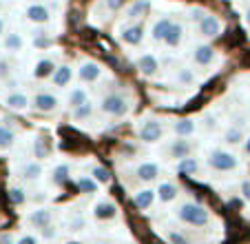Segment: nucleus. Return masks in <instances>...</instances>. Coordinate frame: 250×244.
Masks as SVG:
<instances>
[{
  "mask_svg": "<svg viewBox=\"0 0 250 244\" xmlns=\"http://www.w3.org/2000/svg\"><path fill=\"white\" fill-rule=\"evenodd\" d=\"M177 218L190 226H206L208 224V211L204 207H199V204H195V202L182 204L180 211H177Z\"/></svg>",
  "mask_w": 250,
  "mask_h": 244,
  "instance_id": "nucleus-1",
  "label": "nucleus"
},
{
  "mask_svg": "<svg viewBox=\"0 0 250 244\" xmlns=\"http://www.w3.org/2000/svg\"><path fill=\"white\" fill-rule=\"evenodd\" d=\"M208 167L215 169V171L226 173V171L237 169V158L232 153H228V151H224V149H215L210 155H208Z\"/></svg>",
  "mask_w": 250,
  "mask_h": 244,
  "instance_id": "nucleus-2",
  "label": "nucleus"
},
{
  "mask_svg": "<svg viewBox=\"0 0 250 244\" xmlns=\"http://www.w3.org/2000/svg\"><path fill=\"white\" fill-rule=\"evenodd\" d=\"M102 111L109 113V116L120 118V116H124V113L128 111V102H126V98H124V96L111 94V96H106V98L102 100Z\"/></svg>",
  "mask_w": 250,
  "mask_h": 244,
  "instance_id": "nucleus-3",
  "label": "nucleus"
},
{
  "mask_svg": "<svg viewBox=\"0 0 250 244\" xmlns=\"http://www.w3.org/2000/svg\"><path fill=\"white\" fill-rule=\"evenodd\" d=\"M162 133H164V129H162V122L153 120V118H148V120L140 127V138L144 142H157L162 138Z\"/></svg>",
  "mask_w": 250,
  "mask_h": 244,
  "instance_id": "nucleus-4",
  "label": "nucleus"
},
{
  "mask_svg": "<svg viewBox=\"0 0 250 244\" xmlns=\"http://www.w3.org/2000/svg\"><path fill=\"white\" fill-rule=\"evenodd\" d=\"M199 31H202L206 38H215V36H219V31H222V23H219L215 16H204L202 23H199Z\"/></svg>",
  "mask_w": 250,
  "mask_h": 244,
  "instance_id": "nucleus-5",
  "label": "nucleus"
},
{
  "mask_svg": "<svg viewBox=\"0 0 250 244\" xmlns=\"http://www.w3.org/2000/svg\"><path fill=\"white\" fill-rule=\"evenodd\" d=\"M120 38H122V43H126V45H140L142 38H144V27H142V24L124 27L122 33H120Z\"/></svg>",
  "mask_w": 250,
  "mask_h": 244,
  "instance_id": "nucleus-6",
  "label": "nucleus"
},
{
  "mask_svg": "<svg viewBox=\"0 0 250 244\" xmlns=\"http://www.w3.org/2000/svg\"><path fill=\"white\" fill-rule=\"evenodd\" d=\"M193 60H195V65H199V67H208L215 60V51H212L210 45H199L193 53Z\"/></svg>",
  "mask_w": 250,
  "mask_h": 244,
  "instance_id": "nucleus-7",
  "label": "nucleus"
},
{
  "mask_svg": "<svg viewBox=\"0 0 250 244\" xmlns=\"http://www.w3.org/2000/svg\"><path fill=\"white\" fill-rule=\"evenodd\" d=\"M33 107L38 109V111H42V113H49L58 107V98L51 96V94H38L36 98H33Z\"/></svg>",
  "mask_w": 250,
  "mask_h": 244,
  "instance_id": "nucleus-8",
  "label": "nucleus"
},
{
  "mask_svg": "<svg viewBox=\"0 0 250 244\" xmlns=\"http://www.w3.org/2000/svg\"><path fill=\"white\" fill-rule=\"evenodd\" d=\"M27 18L36 24H44V23H49L51 14H49V9L44 5H31L27 9Z\"/></svg>",
  "mask_w": 250,
  "mask_h": 244,
  "instance_id": "nucleus-9",
  "label": "nucleus"
},
{
  "mask_svg": "<svg viewBox=\"0 0 250 244\" xmlns=\"http://www.w3.org/2000/svg\"><path fill=\"white\" fill-rule=\"evenodd\" d=\"M137 67H140V71L144 75H155L157 69H160V62H157L155 56L144 53V56H140V60H137Z\"/></svg>",
  "mask_w": 250,
  "mask_h": 244,
  "instance_id": "nucleus-10",
  "label": "nucleus"
},
{
  "mask_svg": "<svg viewBox=\"0 0 250 244\" xmlns=\"http://www.w3.org/2000/svg\"><path fill=\"white\" fill-rule=\"evenodd\" d=\"M80 78L84 80V82H93V80H98L100 78V73H102V69H100V65L98 62H82L80 65Z\"/></svg>",
  "mask_w": 250,
  "mask_h": 244,
  "instance_id": "nucleus-11",
  "label": "nucleus"
},
{
  "mask_svg": "<svg viewBox=\"0 0 250 244\" xmlns=\"http://www.w3.org/2000/svg\"><path fill=\"white\" fill-rule=\"evenodd\" d=\"M137 178L144 180V182H151V180H155L157 175H160V167L155 165V162H142L140 167H137Z\"/></svg>",
  "mask_w": 250,
  "mask_h": 244,
  "instance_id": "nucleus-12",
  "label": "nucleus"
},
{
  "mask_svg": "<svg viewBox=\"0 0 250 244\" xmlns=\"http://www.w3.org/2000/svg\"><path fill=\"white\" fill-rule=\"evenodd\" d=\"M51 222V211L49 209H36V211L29 216V224L36 226V229H44Z\"/></svg>",
  "mask_w": 250,
  "mask_h": 244,
  "instance_id": "nucleus-13",
  "label": "nucleus"
},
{
  "mask_svg": "<svg viewBox=\"0 0 250 244\" xmlns=\"http://www.w3.org/2000/svg\"><path fill=\"white\" fill-rule=\"evenodd\" d=\"M95 218L98 220H111V218H115V213H118V209H115L113 202H100V204H95Z\"/></svg>",
  "mask_w": 250,
  "mask_h": 244,
  "instance_id": "nucleus-14",
  "label": "nucleus"
},
{
  "mask_svg": "<svg viewBox=\"0 0 250 244\" xmlns=\"http://www.w3.org/2000/svg\"><path fill=\"white\" fill-rule=\"evenodd\" d=\"M56 69H58V67L53 65V60H40L38 65H36V69H33V75H36L38 80L51 78V75L56 73Z\"/></svg>",
  "mask_w": 250,
  "mask_h": 244,
  "instance_id": "nucleus-15",
  "label": "nucleus"
},
{
  "mask_svg": "<svg viewBox=\"0 0 250 244\" xmlns=\"http://www.w3.org/2000/svg\"><path fill=\"white\" fill-rule=\"evenodd\" d=\"M51 78H53V85H56V87H66L71 82V78H73V73H71V67H66V65L58 67L56 73H53Z\"/></svg>",
  "mask_w": 250,
  "mask_h": 244,
  "instance_id": "nucleus-16",
  "label": "nucleus"
},
{
  "mask_svg": "<svg viewBox=\"0 0 250 244\" xmlns=\"http://www.w3.org/2000/svg\"><path fill=\"white\" fill-rule=\"evenodd\" d=\"M170 155L177 160H184L190 155V142L188 140H175L173 145H170Z\"/></svg>",
  "mask_w": 250,
  "mask_h": 244,
  "instance_id": "nucleus-17",
  "label": "nucleus"
},
{
  "mask_svg": "<svg viewBox=\"0 0 250 244\" xmlns=\"http://www.w3.org/2000/svg\"><path fill=\"white\" fill-rule=\"evenodd\" d=\"M148 7H151V2H148V0H135V2H133V5L126 9V18H131V20L140 18V16H144L148 11Z\"/></svg>",
  "mask_w": 250,
  "mask_h": 244,
  "instance_id": "nucleus-18",
  "label": "nucleus"
},
{
  "mask_svg": "<svg viewBox=\"0 0 250 244\" xmlns=\"http://www.w3.org/2000/svg\"><path fill=\"white\" fill-rule=\"evenodd\" d=\"M155 193L160 195L162 202H173L175 197H177V187H175V184H170V182H162L160 189H157Z\"/></svg>",
  "mask_w": 250,
  "mask_h": 244,
  "instance_id": "nucleus-19",
  "label": "nucleus"
},
{
  "mask_svg": "<svg viewBox=\"0 0 250 244\" xmlns=\"http://www.w3.org/2000/svg\"><path fill=\"white\" fill-rule=\"evenodd\" d=\"M182 33H184L182 24H170L168 33H166V38H164V43L168 45V47H177V45L182 43Z\"/></svg>",
  "mask_w": 250,
  "mask_h": 244,
  "instance_id": "nucleus-20",
  "label": "nucleus"
},
{
  "mask_svg": "<svg viewBox=\"0 0 250 244\" xmlns=\"http://www.w3.org/2000/svg\"><path fill=\"white\" fill-rule=\"evenodd\" d=\"M173 131L182 138H188L190 133H195V122L193 120H177L173 124Z\"/></svg>",
  "mask_w": 250,
  "mask_h": 244,
  "instance_id": "nucleus-21",
  "label": "nucleus"
},
{
  "mask_svg": "<svg viewBox=\"0 0 250 244\" xmlns=\"http://www.w3.org/2000/svg\"><path fill=\"white\" fill-rule=\"evenodd\" d=\"M22 175L24 180H38L40 175H42V165L40 162H29V165L22 167Z\"/></svg>",
  "mask_w": 250,
  "mask_h": 244,
  "instance_id": "nucleus-22",
  "label": "nucleus"
},
{
  "mask_svg": "<svg viewBox=\"0 0 250 244\" xmlns=\"http://www.w3.org/2000/svg\"><path fill=\"white\" fill-rule=\"evenodd\" d=\"M153 200H155V191H151V189H144V191L135 193V204L140 209H148L153 204Z\"/></svg>",
  "mask_w": 250,
  "mask_h": 244,
  "instance_id": "nucleus-23",
  "label": "nucleus"
},
{
  "mask_svg": "<svg viewBox=\"0 0 250 244\" xmlns=\"http://www.w3.org/2000/svg\"><path fill=\"white\" fill-rule=\"evenodd\" d=\"M170 20L168 18H162V20H157L155 24H153V40H164L166 38V33H168V29H170Z\"/></svg>",
  "mask_w": 250,
  "mask_h": 244,
  "instance_id": "nucleus-24",
  "label": "nucleus"
},
{
  "mask_svg": "<svg viewBox=\"0 0 250 244\" xmlns=\"http://www.w3.org/2000/svg\"><path fill=\"white\" fill-rule=\"evenodd\" d=\"M66 102H69L71 109L82 107V104L86 102V91H84V89H73V91L69 94V98H66Z\"/></svg>",
  "mask_w": 250,
  "mask_h": 244,
  "instance_id": "nucleus-25",
  "label": "nucleus"
},
{
  "mask_svg": "<svg viewBox=\"0 0 250 244\" xmlns=\"http://www.w3.org/2000/svg\"><path fill=\"white\" fill-rule=\"evenodd\" d=\"M7 104H9L11 109L22 111V109H27L29 100H27V96H24V94H11V96H7Z\"/></svg>",
  "mask_w": 250,
  "mask_h": 244,
  "instance_id": "nucleus-26",
  "label": "nucleus"
},
{
  "mask_svg": "<svg viewBox=\"0 0 250 244\" xmlns=\"http://www.w3.org/2000/svg\"><path fill=\"white\" fill-rule=\"evenodd\" d=\"M224 140H226L228 145H239V142L244 140V131H241L239 127H228L226 133H224Z\"/></svg>",
  "mask_w": 250,
  "mask_h": 244,
  "instance_id": "nucleus-27",
  "label": "nucleus"
},
{
  "mask_svg": "<svg viewBox=\"0 0 250 244\" xmlns=\"http://www.w3.org/2000/svg\"><path fill=\"white\" fill-rule=\"evenodd\" d=\"M22 38L18 36V33H7V38H5V49L7 51H20L22 49Z\"/></svg>",
  "mask_w": 250,
  "mask_h": 244,
  "instance_id": "nucleus-28",
  "label": "nucleus"
},
{
  "mask_svg": "<svg viewBox=\"0 0 250 244\" xmlns=\"http://www.w3.org/2000/svg\"><path fill=\"white\" fill-rule=\"evenodd\" d=\"M14 140H16V136L11 129L0 127V149H9V146L14 145Z\"/></svg>",
  "mask_w": 250,
  "mask_h": 244,
  "instance_id": "nucleus-29",
  "label": "nucleus"
},
{
  "mask_svg": "<svg viewBox=\"0 0 250 244\" xmlns=\"http://www.w3.org/2000/svg\"><path fill=\"white\" fill-rule=\"evenodd\" d=\"M73 116H76V120H86V118H91V116H93V104L86 100L82 107L73 109Z\"/></svg>",
  "mask_w": 250,
  "mask_h": 244,
  "instance_id": "nucleus-30",
  "label": "nucleus"
},
{
  "mask_svg": "<svg viewBox=\"0 0 250 244\" xmlns=\"http://www.w3.org/2000/svg\"><path fill=\"white\" fill-rule=\"evenodd\" d=\"M78 187H80L82 193H98V180H93V178H80Z\"/></svg>",
  "mask_w": 250,
  "mask_h": 244,
  "instance_id": "nucleus-31",
  "label": "nucleus"
},
{
  "mask_svg": "<svg viewBox=\"0 0 250 244\" xmlns=\"http://www.w3.org/2000/svg\"><path fill=\"white\" fill-rule=\"evenodd\" d=\"M33 153H36V158H47L49 155V145L44 138H38L33 142Z\"/></svg>",
  "mask_w": 250,
  "mask_h": 244,
  "instance_id": "nucleus-32",
  "label": "nucleus"
},
{
  "mask_svg": "<svg viewBox=\"0 0 250 244\" xmlns=\"http://www.w3.org/2000/svg\"><path fill=\"white\" fill-rule=\"evenodd\" d=\"M180 171H182V173H195V171H197V160H195V158L180 160Z\"/></svg>",
  "mask_w": 250,
  "mask_h": 244,
  "instance_id": "nucleus-33",
  "label": "nucleus"
},
{
  "mask_svg": "<svg viewBox=\"0 0 250 244\" xmlns=\"http://www.w3.org/2000/svg\"><path fill=\"white\" fill-rule=\"evenodd\" d=\"M66 178H69V167H66V165H60V167H56V169H53V182H56V184H62Z\"/></svg>",
  "mask_w": 250,
  "mask_h": 244,
  "instance_id": "nucleus-34",
  "label": "nucleus"
},
{
  "mask_svg": "<svg viewBox=\"0 0 250 244\" xmlns=\"http://www.w3.org/2000/svg\"><path fill=\"white\" fill-rule=\"evenodd\" d=\"M9 200L14 202V204H24V200H27V195H24V191L20 187H14L9 191Z\"/></svg>",
  "mask_w": 250,
  "mask_h": 244,
  "instance_id": "nucleus-35",
  "label": "nucleus"
},
{
  "mask_svg": "<svg viewBox=\"0 0 250 244\" xmlns=\"http://www.w3.org/2000/svg\"><path fill=\"white\" fill-rule=\"evenodd\" d=\"M93 175H95V180H98V182H109V171L104 169V167H95L93 169Z\"/></svg>",
  "mask_w": 250,
  "mask_h": 244,
  "instance_id": "nucleus-36",
  "label": "nucleus"
},
{
  "mask_svg": "<svg viewBox=\"0 0 250 244\" xmlns=\"http://www.w3.org/2000/svg\"><path fill=\"white\" fill-rule=\"evenodd\" d=\"M168 240H170V244H190L188 240L184 238V235H182V233H175V231H173V233H168Z\"/></svg>",
  "mask_w": 250,
  "mask_h": 244,
  "instance_id": "nucleus-37",
  "label": "nucleus"
},
{
  "mask_svg": "<svg viewBox=\"0 0 250 244\" xmlns=\"http://www.w3.org/2000/svg\"><path fill=\"white\" fill-rule=\"evenodd\" d=\"M104 5L109 7L111 11H118V9H122L124 7V0H104Z\"/></svg>",
  "mask_w": 250,
  "mask_h": 244,
  "instance_id": "nucleus-38",
  "label": "nucleus"
},
{
  "mask_svg": "<svg viewBox=\"0 0 250 244\" xmlns=\"http://www.w3.org/2000/svg\"><path fill=\"white\" fill-rule=\"evenodd\" d=\"M69 226H71V231H80L82 226H84V220L78 216V218H73V220H69Z\"/></svg>",
  "mask_w": 250,
  "mask_h": 244,
  "instance_id": "nucleus-39",
  "label": "nucleus"
},
{
  "mask_svg": "<svg viewBox=\"0 0 250 244\" xmlns=\"http://www.w3.org/2000/svg\"><path fill=\"white\" fill-rule=\"evenodd\" d=\"M241 195H244V200L250 202V180H244V182H241Z\"/></svg>",
  "mask_w": 250,
  "mask_h": 244,
  "instance_id": "nucleus-40",
  "label": "nucleus"
},
{
  "mask_svg": "<svg viewBox=\"0 0 250 244\" xmlns=\"http://www.w3.org/2000/svg\"><path fill=\"white\" fill-rule=\"evenodd\" d=\"M9 75V65L5 60H0V78H7Z\"/></svg>",
  "mask_w": 250,
  "mask_h": 244,
  "instance_id": "nucleus-41",
  "label": "nucleus"
},
{
  "mask_svg": "<svg viewBox=\"0 0 250 244\" xmlns=\"http://www.w3.org/2000/svg\"><path fill=\"white\" fill-rule=\"evenodd\" d=\"M177 78L182 80V82H190V80H193V73H190V71H180V75H177Z\"/></svg>",
  "mask_w": 250,
  "mask_h": 244,
  "instance_id": "nucleus-42",
  "label": "nucleus"
},
{
  "mask_svg": "<svg viewBox=\"0 0 250 244\" xmlns=\"http://www.w3.org/2000/svg\"><path fill=\"white\" fill-rule=\"evenodd\" d=\"M18 244H38V242H36V238H33V235H24V238L18 240Z\"/></svg>",
  "mask_w": 250,
  "mask_h": 244,
  "instance_id": "nucleus-43",
  "label": "nucleus"
},
{
  "mask_svg": "<svg viewBox=\"0 0 250 244\" xmlns=\"http://www.w3.org/2000/svg\"><path fill=\"white\" fill-rule=\"evenodd\" d=\"M42 235H44L47 240H51V238H56V231H53L51 226H44V229H42Z\"/></svg>",
  "mask_w": 250,
  "mask_h": 244,
  "instance_id": "nucleus-44",
  "label": "nucleus"
},
{
  "mask_svg": "<svg viewBox=\"0 0 250 244\" xmlns=\"http://www.w3.org/2000/svg\"><path fill=\"white\" fill-rule=\"evenodd\" d=\"M0 244H14V238H11V235H2V238H0Z\"/></svg>",
  "mask_w": 250,
  "mask_h": 244,
  "instance_id": "nucleus-45",
  "label": "nucleus"
},
{
  "mask_svg": "<svg viewBox=\"0 0 250 244\" xmlns=\"http://www.w3.org/2000/svg\"><path fill=\"white\" fill-rule=\"evenodd\" d=\"M244 153H246V155H250V138L244 142Z\"/></svg>",
  "mask_w": 250,
  "mask_h": 244,
  "instance_id": "nucleus-46",
  "label": "nucleus"
},
{
  "mask_svg": "<svg viewBox=\"0 0 250 244\" xmlns=\"http://www.w3.org/2000/svg\"><path fill=\"white\" fill-rule=\"evenodd\" d=\"M244 20H246V24H250V7L246 9V14H244Z\"/></svg>",
  "mask_w": 250,
  "mask_h": 244,
  "instance_id": "nucleus-47",
  "label": "nucleus"
},
{
  "mask_svg": "<svg viewBox=\"0 0 250 244\" xmlns=\"http://www.w3.org/2000/svg\"><path fill=\"white\" fill-rule=\"evenodd\" d=\"M5 33V23H2V18H0V36Z\"/></svg>",
  "mask_w": 250,
  "mask_h": 244,
  "instance_id": "nucleus-48",
  "label": "nucleus"
},
{
  "mask_svg": "<svg viewBox=\"0 0 250 244\" xmlns=\"http://www.w3.org/2000/svg\"><path fill=\"white\" fill-rule=\"evenodd\" d=\"M98 244H106V242H98Z\"/></svg>",
  "mask_w": 250,
  "mask_h": 244,
  "instance_id": "nucleus-49",
  "label": "nucleus"
}]
</instances>
